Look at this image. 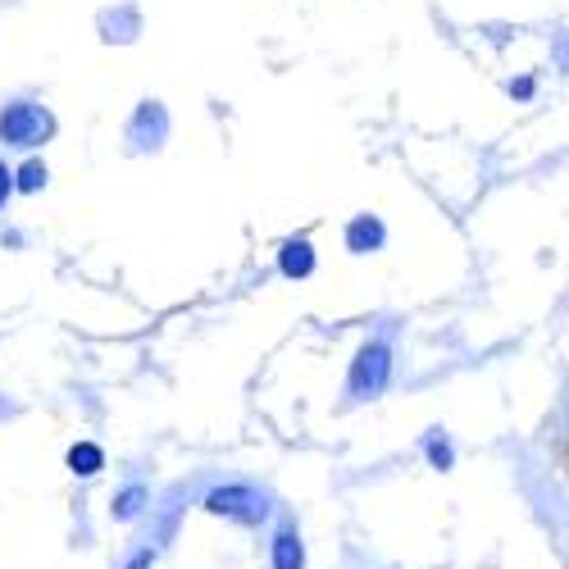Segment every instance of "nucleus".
<instances>
[{"label":"nucleus","instance_id":"f257e3e1","mask_svg":"<svg viewBox=\"0 0 569 569\" xmlns=\"http://www.w3.org/2000/svg\"><path fill=\"white\" fill-rule=\"evenodd\" d=\"M56 137V114L41 101H10L0 110V141L14 151H37Z\"/></svg>","mask_w":569,"mask_h":569},{"label":"nucleus","instance_id":"ddd939ff","mask_svg":"<svg viewBox=\"0 0 569 569\" xmlns=\"http://www.w3.org/2000/svg\"><path fill=\"white\" fill-rule=\"evenodd\" d=\"M510 97L529 101V97H533V78H519V82H510Z\"/></svg>","mask_w":569,"mask_h":569},{"label":"nucleus","instance_id":"39448f33","mask_svg":"<svg viewBox=\"0 0 569 569\" xmlns=\"http://www.w3.org/2000/svg\"><path fill=\"white\" fill-rule=\"evenodd\" d=\"M315 264H319V256H315V242H310V237H288V242L278 247V273H282V278L301 282V278L315 273Z\"/></svg>","mask_w":569,"mask_h":569},{"label":"nucleus","instance_id":"9b49d317","mask_svg":"<svg viewBox=\"0 0 569 569\" xmlns=\"http://www.w3.org/2000/svg\"><path fill=\"white\" fill-rule=\"evenodd\" d=\"M46 178H51V173H46V164L41 160H28L19 173H14V192H41V187H46Z\"/></svg>","mask_w":569,"mask_h":569},{"label":"nucleus","instance_id":"6e6552de","mask_svg":"<svg viewBox=\"0 0 569 569\" xmlns=\"http://www.w3.org/2000/svg\"><path fill=\"white\" fill-rule=\"evenodd\" d=\"M69 469L78 473V479H91V473L106 469V451L97 442H73L69 447Z\"/></svg>","mask_w":569,"mask_h":569},{"label":"nucleus","instance_id":"f8f14e48","mask_svg":"<svg viewBox=\"0 0 569 569\" xmlns=\"http://www.w3.org/2000/svg\"><path fill=\"white\" fill-rule=\"evenodd\" d=\"M10 197H14V173L6 169V160H0V210H6Z\"/></svg>","mask_w":569,"mask_h":569},{"label":"nucleus","instance_id":"423d86ee","mask_svg":"<svg viewBox=\"0 0 569 569\" xmlns=\"http://www.w3.org/2000/svg\"><path fill=\"white\" fill-rule=\"evenodd\" d=\"M383 242H388V228L378 214H356L347 223V251L351 256H373V251H383Z\"/></svg>","mask_w":569,"mask_h":569},{"label":"nucleus","instance_id":"9d476101","mask_svg":"<svg viewBox=\"0 0 569 569\" xmlns=\"http://www.w3.org/2000/svg\"><path fill=\"white\" fill-rule=\"evenodd\" d=\"M423 456H429V465H433V469H442V473L456 465V451H451V442L442 438V429H433L429 438H423Z\"/></svg>","mask_w":569,"mask_h":569},{"label":"nucleus","instance_id":"4468645a","mask_svg":"<svg viewBox=\"0 0 569 569\" xmlns=\"http://www.w3.org/2000/svg\"><path fill=\"white\" fill-rule=\"evenodd\" d=\"M151 565H156V556H151V551H137V556H132L123 569H151Z\"/></svg>","mask_w":569,"mask_h":569},{"label":"nucleus","instance_id":"20e7f679","mask_svg":"<svg viewBox=\"0 0 569 569\" xmlns=\"http://www.w3.org/2000/svg\"><path fill=\"white\" fill-rule=\"evenodd\" d=\"M164 137H169V110L160 101H141L132 123H128V141L137 151H160Z\"/></svg>","mask_w":569,"mask_h":569},{"label":"nucleus","instance_id":"f03ea898","mask_svg":"<svg viewBox=\"0 0 569 569\" xmlns=\"http://www.w3.org/2000/svg\"><path fill=\"white\" fill-rule=\"evenodd\" d=\"M392 383V347L388 342H365L351 360V373H347V392L356 401H373V397H383Z\"/></svg>","mask_w":569,"mask_h":569},{"label":"nucleus","instance_id":"1a4fd4ad","mask_svg":"<svg viewBox=\"0 0 569 569\" xmlns=\"http://www.w3.org/2000/svg\"><path fill=\"white\" fill-rule=\"evenodd\" d=\"M147 501H151V492L147 488H141V483H128L119 497H114V519H119V525H128V519H137L141 510H147Z\"/></svg>","mask_w":569,"mask_h":569},{"label":"nucleus","instance_id":"0eeeda50","mask_svg":"<svg viewBox=\"0 0 569 569\" xmlns=\"http://www.w3.org/2000/svg\"><path fill=\"white\" fill-rule=\"evenodd\" d=\"M273 569H306V547L297 529H278L273 538Z\"/></svg>","mask_w":569,"mask_h":569},{"label":"nucleus","instance_id":"7ed1b4c3","mask_svg":"<svg viewBox=\"0 0 569 569\" xmlns=\"http://www.w3.org/2000/svg\"><path fill=\"white\" fill-rule=\"evenodd\" d=\"M206 510L251 529V525H260V519H269V497L260 488H251V483H228V488H214L206 497Z\"/></svg>","mask_w":569,"mask_h":569}]
</instances>
